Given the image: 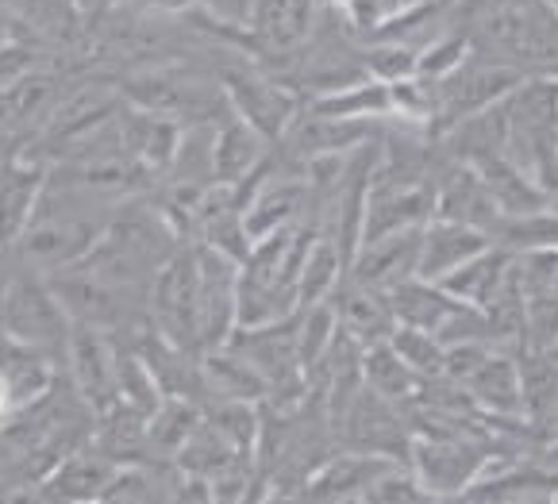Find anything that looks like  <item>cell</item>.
Instances as JSON below:
<instances>
[{"label": "cell", "mask_w": 558, "mask_h": 504, "mask_svg": "<svg viewBox=\"0 0 558 504\" xmlns=\"http://www.w3.org/2000/svg\"><path fill=\"white\" fill-rule=\"evenodd\" d=\"M362 378H366V385L374 389V393H381V397L401 408L420 397V389H424V381H427L397 355L389 340L362 351Z\"/></svg>", "instance_id": "obj_22"}, {"label": "cell", "mask_w": 558, "mask_h": 504, "mask_svg": "<svg viewBox=\"0 0 558 504\" xmlns=\"http://www.w3.org/2000/svg\"><path fill=\"white\" fill-rule=\"evenodd\" d=\"M547 4H550V9H555V12H558V0H547Z\"/></svg>", "instance_id": "obj_31"}, {"label": "cell", "mask_w": 558, "mask_h": 504, "mask_svg": "<svg viewBox=\"0 0 558 504\" xmlns=\"http://www.w3.org/2000/svg\"><path fill=\"white\" fill-rule=\"evenodd\" d=\"M147 316L178 347L201 355V323H197V243H185L150 282Z\"/></svg>", "instance_id": "obj_8"}, {"label": "cell", "mask_w": 558, "mask_h": 504, "mask_svg": "<svg viewBox=\"0 0 558 504\" xmlns=\"http://www.w3.org/2000/svg\"><path fill=\"white\" fill-rule=\"evenodd\" d=\"M50 182V162L16 155L0 165V247H16Z\"/></svg>", "instance_id": "obj_15"}, {"label": "cell", "mask_w": 558, "mask_h": 504, "mask_svg": "<svg viewBox=\"0 0 558 504\" xmlns=\"http://www.w3.org/2000/svg\"><path fill=\"white\" fill-rule=\"evenodd\" d=\"M524 351L517 347H493V355L477 366V373L466 381L470 401L485 420H527L524 413Z\"/></svg>", "instance_id": "obj_14"}, {"label": "cell", "mask_w": 558, "mask_h": 504, "mask_svg": "<svg viewBox=\"0 0 558 504\" xmlns=\"http://www.w3.org/2000/svg\"><path fill=\"white\" fill-rule=\"evenodd\" d=\"M228 93L231 112L255 124L270 143H281L296 116H301L304 97L281 74H270L263 62H235L220 74Z\"/></svg>", "instance_id": "obj_6"}, {"label": "cell", "mask_w": 558, "mask_h": 504, "mask_svg": "<svg viewBox=\"0 0 558 504\" xmlns=\"http://www.w3.org/2000/svg\"><path fill=\"white\" fill-rule=\"evenodd\" d=\"M181 135H185V124H181V120L162 116V112H150V108L128 105V100H123L120 139L155 177H166V170H170L173 155H178V147H181Z\"/></svg>", "instance_id": "obj_19"}, {"label": "cell", "mask_w": 558, "mask_h": 504, "mask_svg": "<svg viewBox=\"0 0 558 504\" xmlns=\"http://www.w3.org/2000/svg\"><path fill=\"white\" fill-rule=\"evenodd\" d=\"M369 504H424L432 501V493L424 489V481L416 478L409 463H393L386 474H381L366 493Z\"/></svg>", "instance_id": "obj_26"}, {"label": "cell", "mask_w": 558, "mask_h": 504, "mask_svg": "<svg viewBox=\"0 0 558 504\" xmlns=\"http://www.w3.org/2000/svg\"><path fill=\"white\" fill-rule=\"evenodd\" d=\"M120 463L97 451V446H77L62 463L50 466V474L39 481L43 501H105L108 485H112Z\"/></svg>", "instance_id": "obj_17"}, {"label": "cell", "mask_w": 558, "mask_h": 504, "mask_svg": "<svg viewBox=\"0 0 558 504\" xmlns=\"http://www.w3.org/2000/svg\"><path fill=\"white\" fill-rule=\"evenodd\" d=\"M397 458L386 455H366V451H351L339 446L308 474L304 481V501H366L369 485L393 466Z\"/></svg>", "instance_id": "obj_16"}, {"label": "cell", "mask_w": 558, "mask_h": 504, "mask_svg": "<svg viewBox=\"0 0 558 504\" xmlns=\"http://www.w3.org/2000/svg\"><path fill=\"white\" fill-rule=\"evenodd\" d=\"M393 351L420 373V378H444V358H447V343L439 340L436 331L412 328V323H397L393 335H389Z\"/></svg>", "instance_id": "obj_25"}, {"label": "cell", "mask_w": 558, "mask_h": 504, "mask_svg": "<svg viewBox=\"0 0 558 504\" xmlns=\"http://www.w3.org/2000/svg\"><path fill=\"white\" fill-rule=\"evenodd\" d=\"M274 143L258 132L255 124H246L239 112H223L216 120V182L223 185H243L270 162Z\"/></svg>", "instance_id": "obj_20"}, {"label": "cell", "mask_w": 558, "mask_h": 504, "mask_svg": "<svg viewBox=\"0 0 558 504\" xmlns=\"http://www.w3.org/2000/svg\"><path fill=\"white\" fill-rule=\"evenodd\" d=\"M50 100H54L50 77L27 74L9 89H0V132H16V127L39 120L43 112H50Z\"/></svg>", "instance_id": "obj_24"}, {"label": "cell", "mask_w": 558, "mask_h": 504, "mask_svg": "<svg viewBox=\"0 0 558 504\" xmlns=\"http://www.w3.org/2000/svg\"><path fill=\"white\" fill-rule=\"evenodd\" d=\"M32 74V54H27L24 47H0V89H9V85H16L20 77Z\"/></svg>", "instance_id": "obj_28"}, {"label": "cell", "mask_w": 558, "mask_h": 504, "mask_svg": "<svg viewBox=\"0 0 558 504\" xmlns=\"http://www.w3.org/2000/svg\"><path fill=\"white\" fill-rule=\"evenodd\" d=\"M251 4H255V0H193V9L205 12L213 24L231 27V32H246Z\"/></svg>", "instance_id": "obj_27"}, {"label": "cell", "mask_w": 558, "mask_h": 504, "mask_svg": "<svg viewBox=\"0 0 558 504\" xmlns=\"http://www.w3.org/2000/svg\"><path fill=\"white\" fill-rule=\"evenodd\" d=\"M420 239H424V228H404V232L362 239L347 273L354 282L374 285V290H393V285L420 273Z\"/></svg>", "instance_id": "obj_13"}, {"label": "cell", "mask_w": 558, "mask_h": 504, "mask_svg": "<svg viewBox=\"0 0 558 504\" xmlns=\"http://www.w3.org/2000/svg\"><path fill=\"white\" fill-rule=\"evenodd\" d=\"M451 20L485 59L558 77V12L547 0H454Z\"/></svg>", "instance_id": "obj_1"}, {"label": "cell", "mask_w": 558, "mask_h": 504, "mask_svg": "<svg viewBox=\"0 0 558 504\" xmlns=\"http://www.w3.org/2000/svg\"><path fill=\"white\" fill-rule=\"evenodd\" d=\"M66 362L70 381L97 416L120 401V343L112 331L74 323L66 343Z\"/></svg>", "instance_id": "obj_10"}, {"label": "cell", "mask_w": 558, "mask_h": 504, "mask_svg": "<svg viewBox=\"0 0 558 504\" xmlns=\"http://www.w3.org/2000/svg\"><path fill=\"white\" fill-rule=\"evenodd\" d=\"M320 24V0H255L246 20V47L258 59L289 62Z\"/></svg>", "instance_id": "obj_11"}, {"label": "cell", "mask_w": 558, "mask_h": 504, "mask_svg": "<svg viewBox=\"0 0 558 504\" xmlns=\"http://www.w3.org/2000/svg\"><path fill=\"white\" fill-rule=\"evenodd\" d=\"M116 208L120 205H108V200L85 193L82 185L66 182L58 170H50L47 193H43L39 208H35L32 223H27V232L20 235L16 250L39 273L66 270V266L82 262L97 247L108 220L116 216Z\"/></svg>", "instance_id": "obj_2"}, {"label": "cell", "mask_w": 558, "mask_h": 504, "mask_svg": "<svg viewBox=\"0 0 558 504\" xmlns=\"http://www.w3.org/2000/svg\"><path fill=\"white\" fill-rule=\"evenodd\" d=\"M4 416H16V389H12V381H9V373L0 370V420H4Z\"/></svg>", "instance_id": "obj_29"}, {"label": "cell", "mask_w": 558, "mask_h": 504, "mask_svg": "<svg viewBox=\"0 0 558 504\" xmlns=\"http://www.w3.org/2000/svg\"><path fill=\"white\" fill-rule=\"evenodd\" d=\"M123 100L128 105L162 112L181 124H201V120H220L228 112V93L220 77H208L205 70L193 66H147L135 70L123 82Z\"/></svg>", "instance_id": "obj_3"}, {"label": "cell", "mask_w": 558, "mask_h": 504, "mask_svg": "<svg viewBox=\"0 0 558 504\" xmlns=\"http://www.w3.org/2000/svg\"><path fill=\"white\" fill-rule=\"evenodd\" d=\"M239 258L197 243V323L201 355L235 335L239 328Z\"/></svg>", "instance_id": "obj_9"}, {"label": "cell", "mask_w": 558, "mask_h": 504, "mask_svg": "<svg viewBox=\"0 0 558 504\" xmlns=\"http://www.w3.org/2000/svg\"><path fill=\"white\" fill-rule=\"evenodd\" d=\"M436 216L439 220L470 223L482 232H497V223L505 220L501 205L493 200L485 177L477 174V165L462 162V158H447L439 165V189H436Z\"/></svg>", "instance_id": "obj_12"}, {"label": "cell", "mask_w": 558, "mask_h": 504, "mask_svg": "<svg viewBox=\"0 0 558 504\" xmlns=\"http://www.w3.org/2000/svg\"><path fill=\"white\" fill-rule=\"evenodd\" d=\"M527 74L505 66V62H493L477 50H470L466 59L451 70L447 77L436 82V97H439V120H436V139L444 132H451L454 124H462L474 112L501 105Z\"/></svg>", "instance_id": "obj_7"}, {"label": "cell", "mask_w": 558, "mask_h": 504, "mask_svg": "<svg viewBox=\"0 0 558 504\" xmlns=\"http://www.w3.org/2000/svg\"><path fill=\"white\" fill-rule=\"evenodd\" d=\"M205 420V408L193 397H173L166 393L162 405L150 413V455L162 458V463H173L181 455V446L190 443V435L201 428Z\"/></svg>", "instance_id": "obj_23"}, {"label": "cell", "mask_w": 558, "mask_h": 504, "mask_svg": "<svg viewBox=\"0 0 558 504\" xmlns=\"http://www.w3.org/2000/svg\"><path fill=\"white\" fill-rule=\"evenodd\" d=\"M328 420H331V431H336L339 446L409 463V446H412L409 416H404L401 405H393V401H386L381 393H374L366 381L354 389L351 401H343Z\"/></svg>", "instance_id": "obj_5"}, {"label": "cell", "mask_w": 558, "mask_h": 504, "mask_svg": "<svg viewBox=\"0 0 558 504\" xmlns=\"http://www.w3.org/2000/svg\"><path fill=\"white\" fill-rule=\"evenodd\" d=\"M547 428H550V435H558V408H555V416L547 420Z\"/></svg>", "instance_id": "obj_30"}, {"label": "cell", "mask_w": 558, "mask_h": 504, "mask_svg": "<svg viewBox=\"0 0 558 504\" xmlns=\"http://www.w3.org/2000/svg\"><path fill=\"white\" fill-rule=\"evenodd\" d=\"M331 305L339 312L347 335L362 343V347H374V343H386L397 328L393 305H389L386 290H374V285L354 282L351 273H343V282L331 293Z\"/></svg>", "instance_id": "obj_21"}, {"label": "cell", "mask_w": 558, "mask_h": 504, "mask_svg": "<svg viewBox=\"0 0 558 504\" xmlns=\"http://www.w3.org/2000/svg\"><path fill=\"white\" fill-rule=\"evenodd\" d=\"M485 247H493V235L482 228H470V223L454 220H427L424 223V239H420V273L427 282H444L451 278L459 266H466L470 258H477Z\"/></svg>", "instance_id": "obj_18"}, {"label": "cell", "mask_w": 558, "mask_h": 504, "mask_svg": "<svg viewBox=\"0 0 558 504\" xmlns=\"http://www.w3.org/2000/svg\"><path fill=\"white\" fill-rule=\"evenodd\" d=\"M70 328L74 320L39 270L12 278L9 290L0 293V335H9L20 347L66 358Z\"/></svg>", "instance_id": "obj_4"}]
</instances>
